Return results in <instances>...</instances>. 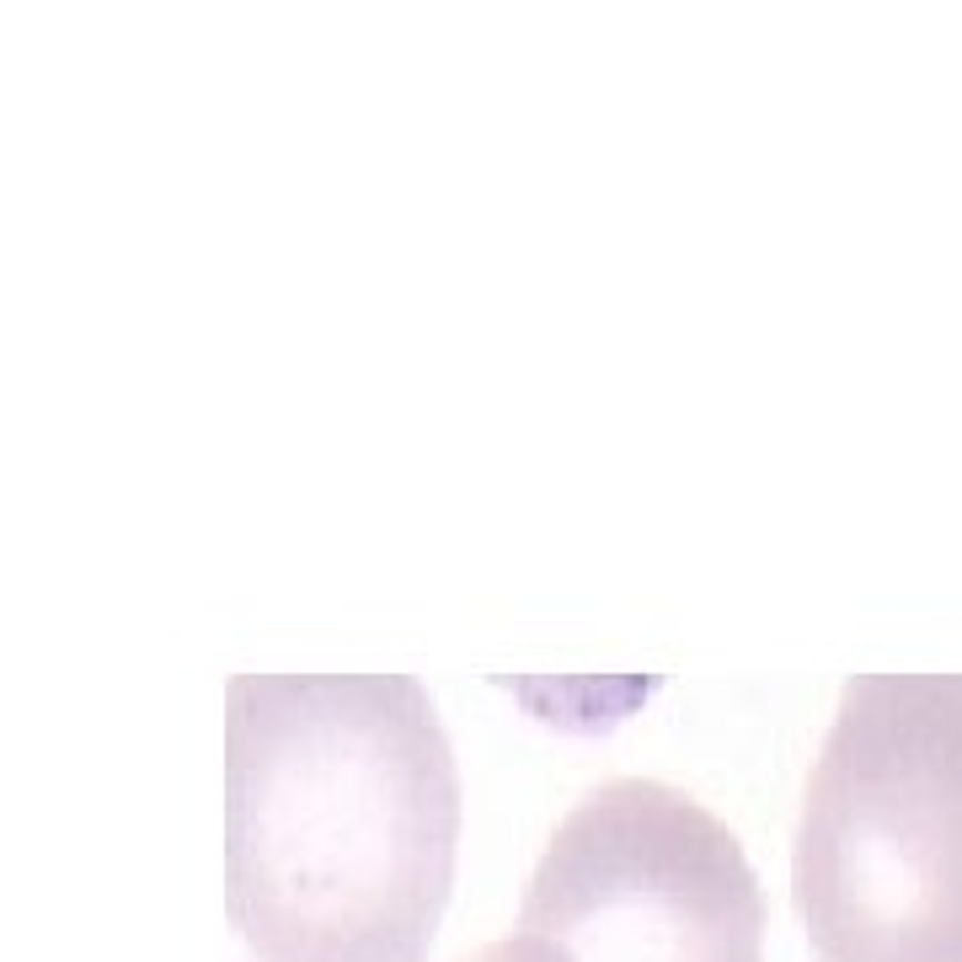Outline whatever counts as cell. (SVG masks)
Listing matches in <instances>:
<instances>
[{"mask_svg":"<svg viewBox=\"0 0 962 962\" xmlns=\"http://www.w3.org/2000/svg\"><path fill=\"white\" fill-rule=\"evenodd\" d=\"M460 856V765L412 674H236L225 903L257 962H422Z\"/></svg>","mask_w":962,"mask_h":962,"instance_id":"obj_1","label":"cell"},{"mask_svg":"<svg viewBox=\"0 0 962 962\" xmlns=\"http://www.w3.org/2000/svg\"><path fill=\"white\" fill-rule=\"evenodd\" d=\"M812 962H962V674H850L791 835Z\"/></svg>","mask_w":962,"mask_h":962,"instance_id":"obj_2","label":"cell"},{"mask_svg":"<svg viewBox=\"0 0 962 962\" xmlns=\"http://www.w3.org/2000/svg\"><path fill=\"white\" fill-rule=\"evenodd\" d=\"M513 931L567 962H765V893L700 797L621 776L556 818Z\"/></svg>","mask_w":962,"mask_h":962,"instance_id":"obj_3","label":"cell"},{"mask_svg":"<svg viewBox=\"0 0 962 962\" xmlns=\"http://www.w3.org/2000/svg\"><path fill=\"white\" fill-rule=\"evenodd\" d=\"M454 962H567L556 946H545L541 935H524V931H509L498 935V941H487V946H477V952H465V958Z\"/></svg>","mask_w":962,"mask_h":962,"instance_id":"obj_4","label":"cell"}]
</instances>
